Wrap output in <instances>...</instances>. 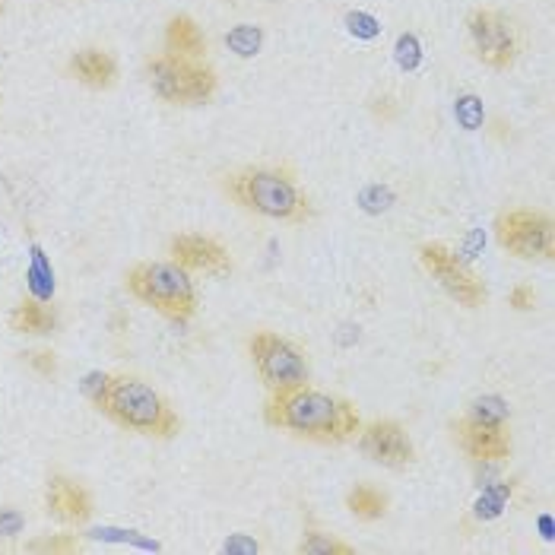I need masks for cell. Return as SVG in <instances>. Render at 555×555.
Returning <instances> with one entry per match:
<instances>
[{
    "instance_id": "cell-1",
    "label": "cell",
    "mask_w": 555,
    "mask_h": 555,
    "mask_svg": "<svg viewBox=\"0 0 555 555\" xmlns=\"http://www.w3.org/2000/svg\"><path fill=\"white\" fill-rule=\"evenodd\" d=\"M264 422L270 429L289 432L292 438H302L324 448H340V444L356 441L362 429L359 406L330 391L302 384L292 391H276L264 403Z\"/></svg>"
},
{
    "instance_id": "cell-2",
    "label": "cell",
    "mask_w": 555,
    "mask_h": 555,
    "mask_svg": "<svg viewBox=\"0 0 555 555\" xmlns=\"http://www.w3.org/2000/svg\"><path fill=\"white\" fill-rule=\"evenodd\" d=\"M222 194L245 213L261 219L305 226L314 219V203L289 165H242L219 178Z\"/></svg>"
},
{
    "instance_id": "cell-3",
    "label": "cell",
    "mask_w": 555,
    "mask_h": 555,
    "mask_svg": "<svg viewBox=\"0 0 555 555\" xmlns=\"http://www.w3.org/2000/svg\"><path fill=\"white\" fill-rule=\"evenodd\" d=\"M102 416H108L127 432L153 441H172L181 432V416L172 400L146 378L127 372H111Z\"/></svg>"
},
{
    "instance_id": "cell-4",
    "label": "cell",
    "mask_w": 555,
    "mask_h": 555,
    "mask_svg": "<svg viewBox=\"0 0 555 555\" xmlns=\"http://www.w3.org/2000/svg\"><path fill=\"white\" fill-rule=\"evenodd\" d=\"M124 286L146 308L162 314L165 321L188 324L200 308V292L191 270L175 261H140L127 270Z\"/></svg>"
},
{
    "instance_id": "cell-5",
    "label": "cell",
    "mask_w": 555,
    "mask_h": 555,
    "mask_svg": "<svg viewBox=\"0 0 555 555\" xmlns=\"http://www.w3.org/2000/svg\"><path fill=\"white\" fill-rule=\"evenodd\" d=\"M143 77L165 105H207L219 92V73L207 58H178L172 51L150 54L143 61Z\"/></svg>"
},
{
    "instance_id": "cell-6",
    "label": "cell",
    "mask_w": 555,
    "mask_h": 555,
    "mask_svg": "<svg viewBox=\"0 0 555 555\" xmlns=\"http://www.w3.org/2000/svg\"><path fill=\"white\" fill-rule=\"evenodd\" d=\"M467 48L489 70H511L527 48V32L514 13L498 7H473L464 16Z\"/></svg>"
},
{
    "instance_id": "cell-7",
    "label": "cell",
    "mask_w": 555,
    "mask_h": 555,
    "mask_svg": "<svg viewBox=\"0 0 555 555\" xmlns=\"http://www.w3.org/2000/svg\"><path fill=\"white\" fill-rule=\"evenodd\" d=\"M248 356L267 394L292 391L311 381V362L305 349L276 330H257L248 337Z\"/></svg>"
},
{
    "instance_id": "cell-8",
    "label": "cell",
    "mask_w": 555,
    "mask_h": 555,
    "mask_svg": "<svg viewBox=\"0 0 555 555\" xmlns=\"http://www.w3.org/2000/svg\"><path fill=\"white\" fill-rule=\"evenodd\" d=\"M495 242L517 261L549 264L555 257V226L546 210L533 207H508L492 222Z\"/></svg>"
},
{
    "instance_id": "cell-9",
    "label": "cell",
    "mask_w": 555,
    "mask_h": 555,
    "mask_svg": "<svg viewBox=\"0 0 555 555\" xmlns=\"http://www.w3.org/2000/svg\"><path fill=\"white\" fill-rule=\"evenodd\" d=\"M416 261L460 308L476 311L489 302V289L479 280V273H473L464 257L454 254L444 242H422L416 248Z\"/></svg>"
},
{
    "instance_id": "cell-10",
    "label": "cell",
    "mask_w": 555,
    "mask_h": 555,
    "mask_svg": "<svg viewBox=\"0 0 555 555\" xmlns=\"http://www.w3.org/2000/svg\"><path fill=\"white\" fill-rule=\"evenodd\" d=\"M356 448L362 457H368L372 464L384 467V470H410L416 464V444L406 432V425L381 416L372 422H362V429L356 435Z\"/></svg>"
},
{
    "instance_id": "cell-11",
    "label": "cell",
    "mask_w": 555,
    "mask_h": 555,
    "mask_svg": "<svg viewBox=\"0 0 555 555\" xmlns=\"http://www.w3.org/2000/svg\"><path fill=\"white\" fill-rule=\"evenodd\" d=\"M448 429L457 451L470 464H505L514 451L511 425H489V422H476L470 416H457L448 422Z\"/></svg>"
},
{
    "instance_id": "cell-12",
    "label": "cell",
    "mask_w": 555,
    "mask_h": 555,
    "mask_svg": "<svg viewBox=\"0 0 555 555\" xmlns=\"http://www.w3.org/2000/svg\"><path fill=\"white\" fill-rule=\"evenodd\" d=\"M169 261L181 264L191 273H213V276H226L235 267L232 251L222 245L219 238L203 235V232L172 235L169 238Z\"/></svg>"
},
{
    "instance_id": "cell-13",
    "label": "cell",
    "mask_w": 555,
    "mask_h": 555,
    "mask_svg": "<svg viewBox=\"0 0 555 555\" xmlns=\"http://www.w3.org/2000/svg\"><path fill=\"white\" fill-rule=\"evenodd\" d=\"M45 511L67 527H86L96 514V498L80 479L54 470L45 479Z\"/></svg>"
},
{
    "instance_id": "cell-14",
    "label": "cell",
    "mask_w": 555,
    "mask_h": 555,
    "mask_svg": "<svg viewBox=\"0 0 555 555\" xmlns=\"http://www.w3.org/2000/svg\"><path fill=\"white\" fill-rule=\"evenodd\" d=\"M67 77L77 80L80 86L92 89V92H108L115 89L118 80H121V67H118V58L111 51L99 48V45H86V48H77L67 58Z\"/></svg>"
},
{
    "instance_id": "cell-15",
    "label": "cell",
    "mask_w": 555,
    "mask_h": 555,
    "mask_svg": "<svg viewBox=\"0 0 555 555\" xmlns=\"http://www.w3.org/2000/svg\"><path fill=\"white\" fill-rule=\"evenodd\" d=\"M7 327L13 333H26V337H54L61 327V314L45 299H23L20 305L10 308Z\"/></svg>"
},
{
    "instance_id": "cell-16",
    "label": "cell",
    "mask_w": 555,
    "mask_h": 555,
    "mask_svg": "<svg viewBox=\"0 0 555 555\" xmlns=\"http://www.w3.org/2000/svg\"><path fill=\"white\" fill-rule=\"evenodd\" d=\"M162 42L165 51L178 54V58H207L210 42L207 35H203L200 23L194 20L191 13H172L169 20H165V32H162Z\"/></svg>"
},
{
    "instance_id": "cell-17",
    "label": "cell",
    "mask_w": 555,
    "mask_h": 555,
    "mask_svg": "<svg viewBox=\"0 0 555 555\" xmlns=\"http://www.w3.org/2000/svg\"><path fill=\"white\" fill-rule=\"evenodd\" d=\"M514 492H517V479H498V483H486L467 517H470V521H476V524L495 521V517H502L505 508L511 505Z\"/></svg>"
},
{
    "instance_id": "cell-18",
    "label": "cell",
    "mask_w": 555,
    "mask_h": 555,
    "mask_svg": "<svg viewBox=\"0 0 555 555\" xmlns=\"http://www.w3.org/2000/svg\"><path fill=\"white\" fill-rule=\"evenodd\" d=\"M346 508L356 521L375 524L387 514V508H391V495H387L384 489H378V486H372V483H356L353 489L346 492Z\"/></svg>"
},
{
    "instance_id": "cell-19",
    "label": "cell",
    "mask_w": 555,
    "mask_h": 555,
    "mask_svg": "<svg viewBox=\"0 0 555 555\" xmlns=\"http://www.w3.org/2000/svg\"><path fill=\"white\" fill-rule=\"evenodd\" d=\"M299 555H356V546L353 543H343L340 536H333L321 527L308 524L302 530V540L295 546Z\"/></svg>"
},
{
    "instance_id": "cell-20",
    "label": "cell",
    "mask_w": 555,
    "mask_h": 555,
    "mask_svg": "<svg viewBox=\"0 0 555 555\" xmlns=\"http://www.w3.org/2000/svg\"><path fill=\"white\" fill-rule=\"evenodd\" d=\"M464 416H470L476 422H489V425H511V406L498 394H479L467 403Z\"/></svg>"
},
{
    "instance_id": "cell-21",
    "label": "cell",
    "mask_w": 555,
    "mask_h": 555,
    "mask_svg": "<svg viewBox=\"0 0 555 555\" xmlns=\"http://www.w3.org/2000/svg\"><path fill=\"white\" fill-rule=\"evenodd\" d=\"M226 48L235 54V58H257L264 48V29L254 23H238L226 32Z\"/></svg>"
},
{
    "instance_id": "cell-22",
    "label": "cell",
    "mask_w": 555,
    "mask_h": 555,
    "mask_svg": "<svg viewBox=\"0 0 555 555\" xmlns=\"http://www.w3.org/2000/svg\"><path fill=\"white\" fill-rule=\"evenodd\" d=\"M83 549V533H42L26 543V552H45V555H70Z\"/></svg>"
},
{
    "instance_id": "cell-23",
    "label": "cell",
    "mask_w": 555,
    "mask_h": 555,
    "mask_svg": "<svg viewBox=\"0 0 555 555\" xmlns=\"http://www.w3.org/2000/svg\"><path fill=\"white\" fill-rule=\"evenodd\" d=\"M454 118L457 124L464 127V131H483L486 127V105L479 96H473V92H464V96L454 99Z\"/></svg>"
},
{
    "instance_id": "cell-24",
    "label": "cell",
    "mask_w": 555,
    "mask_h": 555,
    "mask_svg": "<svg viewBox=\"0 0 555 555\" xmlns=\"http://www.w3.org/2000/svg\"><path fill=\"white\" fill-rule=\"evenodd\" d=\"M394 61L403 73H413L422 67L425 61V48L419 42V35L416 32H400L397 35V42H394Z\"/></svg>"
},
{
    "instance_id": "cell-25",
    "label": "cell",
    "mask_w": 555,
    "mask_h": 555,
    "mask_svg": "<svg viewBox=\"0 0 555 555\" xmlns=\"http://www.w3.org/2000/svg\"><path fill=\"white\" fill-rule=\"evenodd\" d=\"M23 365L29 368L32 375H39V378H48L54 381L61 375V356L54 353V349H26V353H20Z\"/></svg>"
},
{
    "instance_id": "cell-26",
    "label": "cell",
    "mask_w": 555,
    "mask_h": 555,
    "mask_svg": "<svg viewBox=\"0 0 555 555\" xmlns=\"http://www.w3.org/2000/svg\"><path fill=\"white\" fill-rule=\"evenodd\" d=\"M343 26H346L349 35H356V39H362V42H375L381 35V20L368 10H346Z\"/></svg>"
},
{
    "instance_id": "cell-27",
    "label": "cell",
    "mask_w": 555,
    "mask_h": 555,
    "mask_svg": "<svg viewBox=\"0 0 555 555\" xmlns=\"http://www.w3.org/2000/svg\"><path fill=\"white\" fill-rule=\"evenodd\" d=\"M394 200H397V194L387 188V184H368V188L359 194V207L365 210V213H384V210H391L394 207Z\"/></svg>"
},
{
    "instance_id": "cell-28",
    "label": "cell",
    "mask_w": 555,
    "mask_h": 555,
    "mask_svg": "<svg viewBox=\"0 0 555 555\" xmlns=\"http://www.w3.org/2000/svg\"><path fill=\"white\" fill-rule=\"evenodd\" d=\"M108 384H111V372H89V375L80 381V391H83V397L89 400V406H92L96 413H102V406H105Z\"/></svg>"
},
{
    "instance_id": "cell-29",
    "label": "cell",
    "mask_w": 555,
    "mask_h": 555,
    "mask_svg": "<svg viewBox=\"0 0 555 555\" xmlns=\"http://www.w3.org/2000/svg\"><path fill=\"white\" fill-rule=\"evenodd\" d=\"M368 111H372L375 121L394 124V121H400V115H403V102L394 96V92H381V96H372V102H368Z\"/></svg>"
},
{
    "instance_id": "cell-30",
    "label": "cell",
    "mask_w": 555,
    "mask_h": 555,
    "mask_svg": "<svg viewBox=\"0 0 555 555\" xmlns=\"http://www.w3.org/2000/svg\"><path fill=\"white\" fill-rule=\"evenodd\" d=\"M23 527H26V517L20 508H13V505L0 508V536H4V540H16V536L23 533Z\"/></svg>"
},
{
    "instance_id": "cell-31",
    "label": "cell",
    "mask_w": 555,
    "mask_h": 555,
    "mask_svg": "<svg viewBox=\"0 0 555 555\" xmlns=\"http://www.w3.org/2000/svg\"><path fill=\"white\" fill-rule=\"evenodd\" d=\"M536 302H540V295H536V289L530 286V283H517V286H511V292H508V305L514 308V311H533L536 308Z\"/></svg>"
},
{
    "instance_id": "cell-32",
    "label": "cell",
    "mask_w": 555,
    "mask_h": 555,
    "mask_svg": "<svg viewBox=\"0 0 555 555\" xmlns=\"http://www.w3.org/2000/svg\"><path fill=\"white\" fill-rule=\"evenodd\" d=\"M222 549H226V552H257L261 546H257L254 540H242V536H238V540H229Z\"/></svg>"
},
{
    "instance_id": "cell-33",
    "label": "cell",
    "mask_w": 555,
    "mask_h": 555,
    "mask_svg": "<svg viewBox=\"0 0 555 555\" xmlns=\"http://www.w3.org/2000/svg\"><path fill=\"white\" fill-rule=\"evenodd\" d=\"M540 527H543V536H546V540H552V517H543Z\"/></svg>"
},
{
    "instance_id": "cell-34",
    "label": "cell",
    "mask_w": 555,
    "mask_h": 555,
    "mask_svg": "<svg viewBox=\"0 0 555 555\" xmlns=\"http://www.w3.org/2000/svg\"><path fill=\"white\" fill-rule=\"evenodd\" d=\"M0 16H7V0H0Z\"/></svg>"
}]
</instances>
